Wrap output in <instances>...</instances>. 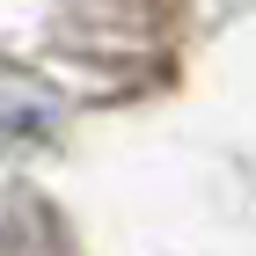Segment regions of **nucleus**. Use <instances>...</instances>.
<instances>
[{
	"instance_id": "f257e3e1",
	"label": "nucleus",
	"mask_w": 256,
	"mask_h": 256,
	"mask_svg": "<svg viewBox=\"0 0 256 256\" xmlns=\"http://www.w3.org/2000/svg\"><path fill=\"white\" fill-rule=\"evenodd\" d=\"M183 0H59L52 52L96 80L102 96H146L176 80Z\"/></svg>"
},
{
	"instance_id": "f03ea898",
	"label": "nucleus",
	"mask_w": 256,
	"mask_h": 256,
	"mask_svg": "<svg viewBox=\"0 0 256 256\" xmlns=\"http://www.w3.org/2000/svg\"><path fill=\"white\" fill-rule=\"evenodd\" d=\"M59 118H66V102L52 80L0 59V146H44V139H59Z\"/></svg>"
},
{
	"instance_id": "7ed1b4c3",
	"label": "nucleus",
	"mask_w": 256,
	"mask_h": 256,
	"mask_svg": "<svg viewBox=\"0 0 256 256\" xmlns=\"http://www.w3.org/2000/svg\"><path fill=\"white\" fill-rule=\"evenodd\" d=\"M0 256H80L66 212L44 190H8L0 198Z\"/></svg>"
}]
</instances>
